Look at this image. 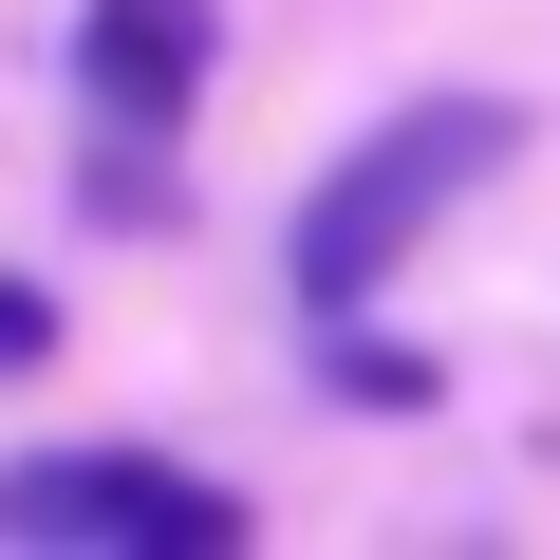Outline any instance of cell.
Listing matches in <instances>:
<instances>
[{
	"instance_id": "5",
	"label": "cell",
	"mask_w": 560,
	"mask_h": 560,
	"mask_svg": "<svg viewBox=\"0 0 560 560\" xmlns=\"http://www.w3.org/2000/svg\"><path fill=\"white\" fill-rule=\"evenodd\" d=\"M57 355V280H20V261H0V374H38Z\"/></svg>"
},
{
	"instance_id": "3",
	"label": "cell",
	"mask_w": 560,
	"mask_h": 560,
	"mask_svg": "<svg viewBox=\"0 0 560 560\" xmlns=\"http://www.w3.org/2000/svg\"><path fill=\"white\" fill-rule=\"evenodd\" d=\"M206 75H224V0H94L75 20L94 131H168V113H206Z\"/></svg>"
},
{
	"instance_id": "2",
	"label": "cell",
	"mask_w": 560,
	"mask_h": 560,
	"mask_svg": "<svg viewBox=\"0 0 560 560\" xmlns=\"http://www.w3.org/2000/svg\"><path fill=\"white\" fill-rule=\"evenodd\" d=\"M0 541L187 560V541H243V486H206V467H168V448H20V467H0Z\"/></svg>"
},
{
	"instance_id": "4",
	"label": "cell",
	"mask_w": 560,
	"mask_h": 560,
	"mask_svg": "<svg viewBox=\"0 0 560 560\" xmlns=\"http://www.w3.org/2000/svg\"><path fill=\"white\" fill-rule=\"evenodd\" d=\"M318 393H374V411H430V355H393V337L318 318Z\"/></svg>"
},
{
	"instance_id": "1",
	"label": "cell",
	"mask_w": 560,
	"mask_h": 560,
	"mask_svg": "<svg viewBox=\"0 0 560 560\" xmlns=\"http://www.w3.org/2000/svg\"><path fill=\"white\" fill-rule=\"evenodd\" d=\"M486 168H523V94H411V113H374V131L300 187V224H280L300 318H374V280H393Z\"/></svg>"
}]
</instances>
